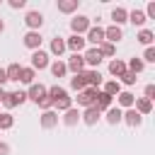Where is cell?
Returning a JSON list of instances; mask_svg holds the SVG:
<instances>
[{"mask_svg": "<svg viewBox=\"0 0 155 155\" xmlns=\"http://www.w3.org/2000/svg\"><path fill=\"white\" fill-rule=\"evenodd\" d=\"M116 102H119V109H133L136 94H131V92H119V94H116Z\"/></svg>", "mask_w": 155, "mask_h": 155, "instance_id": "20", "label": "cell"}, {"mask_svg": "<svg viewBox=\"0 0 155 155\" xmlns=\"http://www.w3.org/2000/svg\"><path fill=\"white\" fill-rule=\"evenodd\" d=\"M94 97H97V90H92V87H85L82 92H78V104H80L82 109H87V107H94Z\"/></svg>", "mask_w": 155, "mask_h": 155, "instance_id": "7", "label": "cell"}, {"mask_svg": "<svg viewBox=\"0 0 155 155\" xmlns=\"http://www.w3.org/2000/svg\"><path fill=\"white\" fill-rule=\"evenodd\" d=\"M51 53L61 58V56L65 53V39H61V36H56V39H51Z\"/></svg>", "mask_w": 155, "mask_h": 155, "instance_id": "29", "label": "cell"}, {"mask_svg": "<svg viewBox=\"0 0 155 155\" xmlns=\"http://www.w3.org/2000/svg\"><path fill=\"white\" fill-rule=\"evenodd\" d=\"M2 31H5V19L0 17V34H2Z\"/></svg>", "mask_w": 155, "mask_h": 155, "instance_id": "44", "label": "cell"}, {"mask_svg": "<svg viewBox=\"0 0 155 155\" xmlns=\"http://www.w3.org/2000/svg\"><path fill=\"white\" fill-rule=\"evenodd\" d=\"M24 102H27V92H22V90L5 92V97H2V104H5L7 109H15V107H19V104H24Z\"/></svg>", "mask_w": 155, "mask_h": 155, "instance_id": "2", "label": "cell"}, {"mask_svg": "<svg viewBox=\"0 0 155 155\" xmlns=\"http://www.w3.org/2000/svg\"><path fill=\"white\" fill-rule=\"evenodd\" d=\"M46 94H48V99L53 102V104H58L61 99H65L68 97V92L61 87V85H53V87H46Z\"/></svg>", "mask_w": 155, "mask_h": 155, "instance_id": "18", "label": "cell"}, {"mask_svg": "<svg viewBox=\"0 0 155 155\" xmlns=\"http://www.w3.org/2000/svg\"><path fill=\"white\" fill-rule=\"evenodd\" d=\"M70 87H73L75 92H82V90L87 87V82H85V75H82V73L73 75V78H70Z\"/></svg>", "mask_w": 155, "mask_h": 155, "instance_id": "34", "label": "cell"}, {"mask_svg": "<svg viewBox=\"0 0 155 155\" xmlns=\"http://www.w3.org/2000/svg\"><path fill=\"white\" fill-rule=\"evenodd\" d=\"M121 114H124V109H119V107H109L104 119H107L109 126H116V124H121Z\"/></svg>", "mask_w": 155, "mask_h": 155, "instance_id": "23", "label": "cell"}, {"mask_svg": "<svg viewBox=\"0 0 155 155\" xmlns=\"http://www.w3.org/2000/svg\"><path fill=\"white\" fill-rule=\"evenodd\" d=\"M7 5H10L12 10H22V7H27V0H10Z\"/></svg>", "mask_w": 155, "mask_h": 155, "instance_id": "40", "label": "cell"}, {"mask_svg": "<svg viewBox=\"0 0 155 155\" xmlns=\"http://www.w3.org/2000/svg\"><path fill=\"white\" fill-rule=\"evenodd\" d=\"M121 39H124L121 27H114V24H111V27H107V29H104V41H109V44H114V46H116Z\"/></svg>", "mask_w": 155, "mask_h": 155, "instance_id": "14", "label": "cell"}, {"mask_svg": "<svg viewBox=\"0 0 155 155\" xmlns=\"http://www.w3.org/2000/svg\"><path fill=\"white\" fill-rule=\"evenodd\" d=\"M39 124H41V128H53V126H58V111H53V109L44 111V114L39 116Z\"/></svg>", "mask_w": 155, "mask_h": 155, "instance_id": "13", "label": "cell"}, {"mask_svg": "<svg viewBox=\"0 0 155 155\" xmlns=\"http://www.w3.org/2000/svg\"><path fill=\"white\" fill-rule=\"evenodd\" d=\"M111 99H114V97H109V94H104L102 90H97V97H94V107H97L99 111H107V109L111 107Z\"/></svg>", "mask_w": 155, "mask_h": 155, "instance_id": "21", "label": "cell"}, {"mask_svg": "<svg viewBox=\"0 0 155 155\" xmlns=\"http://www.w3.org/2000/svg\"><path fill=\"white\" fill-rule=\"evenodd\" d=\"M65 68H68V73H73V75L82 73V70H85V61H82V56H80V53H73V56L68 58Z\"/></svg>", "mask_w": 155, "mask_h": 155, "instance_id": "11", "label": "cell"}, {"mask_svg": "<svg viewBox=\"0 0 155 155\" xmlns=\"http://www.w3.org/2000/svg\"><path fill=\"white\" fill-rule=\"evenodd\" d=\"M90 27H92V22H90V17H85V15H75V17L70 19V29H73V34H78V36L87 34Z\"/></svg>", "mask_w": 155, "mask_h": 155, "instance_id": "1", "label": "cell"}, {"mask_svg": "<svg viewBox=\"0 0 155 155\" xmlns=\"http://www.w3.org/2000/svg\"><path fill=\"white\" fill-rule=\"evenodd\" d=\"M61 121H63L65 126H75V124L80 121V111H78L75 107H70L68 111H63V116H61Z\"/></svg>", "mask_w": 155, "mask_h": 155, "instance_id": "24", "label": "cell"}, {"mask_svg": "<svg viewBox=\"0 0 155 155\" xmlns=\"http://www.w3.org/2000/svg\"><path fill=\"white\" fill-rule=\"evenodd\" d=\"M51 73H53V78H63L68 73V68H65L63 61H56V63H51Z\"/></svg>", "mask_w": 155, "mask_h": 155, "instance_id": "36", "label": "cell"}, {"mask_svg": "<svg viewBox=\"0 0 155 155\" xmlns=\"http://www.w3.org/2000/svg\"><path fill=\"white\" fill-rule=\"evenodd\" d=\"M133 109H136L140 116H145V114H150V111H153V102H150V99H145V97H138V99L133 102Z\"/></svg>", "mask_w": 155, "mask_h": 155, "instance_id": "22", "label": "cell"}, {"mask_svg": "<svg viewBox=\"0 0 155 155\" xmlns=\"http://www.w3.org/2000/svg\"><path fill=\"white\" fill-rule=\"evenodd\" d=\"M82 75H85V82H87V87H92V90H99V85H102V73H99V70H82Z\"/></svg>", "mask_w": 155, "mask_h": 155, "instance_id": "15", "label": "cell"}, {"mask_svg": "<svg viewBox=\"0 0 155 155\" xmlns=\"http://www.w3.org/2000/svg\"><path fill=\"white\" fill-rule=\"evenodd\" d=\"M46 97H48V94H46V87H44L41 82H34V85H29V90H27V99H31L34 104H41Z\"/></svg>", "mask_w": 155, "mask_h": 155, "instance_id": "4", "label": "cell"}, {"mask_svg": "<svg viewBox=\"0 0 155 155\" xmlns=\"http://www.w3.org/2000/svg\"><path fill=\"white\" fill-rule=\"evenodd\" d=\"M22 41H24V46H27L29 51H39V48H41V41H44V39H41V34H39V31H27Z\"/></svg>", "mask_w": 155, "mask_h": 155, "instance_id": "9", "label": "cell"}, {"mask_svg": "<svg viewBox=\"0 0 155 155\" xmlns=\"http://www.w3.org/2000/svg\"><path fill=\"white\" fill-rule=\"evenodd\" d=\"M145 99H155V85H145Z\"/></svg>", "mask_w": 155, "mask_h": 155, "instance_id": "41", "label": "cell"}, {"mask_svg": "<svg viewBox=\"0 0 155 155\" xmlns=\"http://www.w3.org/2000/svg\"><path fill=\"white\" fill-rule=\"evenodd\" d=\"M7 82V75H5V68H0V87Z\"/></svg>", "mask_w": 155, "mask_h": 155, "instance_id": "43", "label": "cell"}, {"mask_svg": "<svg viewBox=\"0 0 155 155\" xmlns=\"http://www.w3.org/2000/svg\"><path fill=\"white\" fill-rule=\"evenodd\" d=\"M143 68H145V63H143L140 58H131V61L126 63V70H128V73H133V75L143 73Z\"/></svg>", "mask_w": 155, "mask_h": 155, "instance_id": "32", "label": "cell"}, {"mask_svg": "<svg viewBox=\"0 0 155 155\" xmlns=\"http://www.w3.org/2000/svg\"><path fill=\"white\" fill-rule=\"evenodd\" d=\"M34 78H36V70H31L29 65L22 68V73H19V82H24V85H34Z\"/></svg>", "mask_w": 155, "mask_h": 155, "instance_id": "33", "label": "cell"}, {"mask_svg": "<svg viewBox=\"0 0 155 155\" xmlns=\"http://www.w3.org/2000/svg\"><path fill=\"white\" fill-rule=\"evenodd\" d=\"M31 70H44V68H48V53L46 51H31V65H29Z\"/></svg>", "mask_w": 155, "mask_h": 155, "instance_id": "6", "label": "cell"}, {"mask_svg": "<svg viewBox=\"0 0 155 155\" xmlns=\"http://www.w3.org/2000/svg\"><path fill=\"white\" fill-rule=\"evenodd\" d=\"M143 12H145V19H155V0H150Z\"/></svg>", "mask_w": 155, "mask_h": 155, "instance_id": "39", "label": "cell"}, {"mask_svg": "<svg viewBox=\"0 0 155 155\" xmlns=\"http://www.w3.org/2000/svg\"><path fill=\"white\" fill-rule=\"evenodd\" d=\"M0 104H2V102H0Z\"/></svg>", "mask_w": 155, "mask_h": 155, "instance_id": "47", "label": "cell"}, {"mask_svg": "<svg viewBox=\"0 0 155 155\" xmlns=\"http://www.w3.org/2000/svg\"><path fill=\"white\" fill-rule=\"evenodd\" d=\"M140 61H143V63H155V48H153V46H148Z\"/></svg>", "mask_w": 155, "mask_h": 155, "instance_id": "37", "label": "cell"}, {"mask_svg": "<svg viewBox=\"0 0 155 155\" xmlns=\"http://www.w3.org/2000/svg\"><path fill=\"white\" fill-rule=\"evenodd\" d=\"M99 119H102V111H99L97 107H87V109L80 111V121H82L85 126H94Z\"/></svg>", "mask_w": 155, "mask_h": 155, "instance_id": "5", "label": "cell"}, {"mask_svg": "<svg viewBox=\"0 0 155 155\" xmlns=\"http://www.w3.org/2000/svg\"><path fill=\"white\" fill-rule=\"evenodd\" d=\"M24 24L29 27V31H39L41 24H44V15H41L39 10H29V12L24 15Z\"/></svg>", "mask_w": 155, "mask_h": 155, "instance_id": "3", "label": "cell"}, {"mask_svg": "<svg viewBox=\"0 0 155 155\" xmlns=\"http://www.w3.org/2000/svg\"><path fill=\"white\" fill-rule=\"evenodd\" d=\"M85 41H90V44H104V29L102 27H90L87 29V36H85Z\"/></svg>", "mask_w": 155, "mask_h": 155, "instance_id": "16", "label": "cell"}, {"mask_svg": "<svg viewBox=\"0 0 155 155\" xmlns=\"http://www.w3.org/2000/svg\"><path fill=\"white\" fill-rule=\"evenodd\" d=\"M153 39H155V34H153L150 29H140V31L136 34V41H138V44H143L145 48H148V46H153Z\"/></svg>", "mask_w": 155, "mask_h": 155, "instance_id": "27", "label": "cell"}, {"mask_svg": "<svg viewBox=\"0 0 155 155\" xmlns=\"http://www.w3.org/2000/svg\"><path fill=\"white\" fill-rule=\"evenodd\" d=\"M102 92L109 94V97H116V94L121 92V82H119V80H107L104 87H102Z\"/></svg>", "mask_w": 155, "mask_h": 155, "instance_id": "28", "label": "cell"}, {"mask_svg": "<svg viewBox=\"0 0 155 155\" xmlns=\"http://www.w3.org/2000/svg\"><path fill=\"white\" fill-rule=\"evenodd\" d=\"M97 51H99V56H102V58H111V56L116 53V46H114V44H109V41H104V44H99V46H97Z\"/></svg>", "mask_w": 155, "mask_h": 155, "instance_id": "31", "label": "cell"}, {"mask_svg": "<svg viewBox=\"0 0 155 155\" xmlns=\"http://www.w3.org/2000/svg\"><path fill=\"white\" fill-rule=\"evenodd\" d=\"M85 36H78V34H70L68 39H65V48L68 51H73V53H80L82 48H85Z\"/></svg>", "mask_w": 155, "mask_h": 155, "instance_id": "10", "label": "cell"}, {"mask_svg": "<svg viewBox=\"0 0 155 155\" xmlns=\"http://www.w3.org/2000/svg\"><path fill=\"white\" fill-rule=\"evenodd\" d=\"M0 155H10V145L0 140Z\"/></svg>", "mask_w": 155, "mask_h": 155, "instance_id": "42", "label": "cell"}, {"mask_svg": "<svg viewBox=\"0 0 155 155\" xmlns=\"http://www.w3.org/2000/svg\"><path fill=\"white\" fill-rule=\"evenodd\" d=\"M19 73H22V65H19V63H10V65L5 68V75H7V80H12V82H19Z\"/></svg>", "mask_w": 155, "mask_h": 155, "instance_id": "30", "label": "cell"}, {"mask_svg": "<svg viewBox=\"0 0 155 155\" xmlns=\"http://www.w3.org/2000/svg\"><path fill=\"white\" fill-rule=\"evenodd\" d=\"M0 2H2V0H0Z\"/></svg>", "mask_w": 155, "mask_h": 155, "instance_id": "46", "label": "cell"}, {"mask_svg": "<svg viewBox=\"0 0 155 155\" xmlns=\"http://www.w3.org/2000/svg\"><path fill=\"white\" fill-rule=\"evenodd\" d=\"M56 7H58V12H63V15H73V12L80 7V0H58Z\"/></svg>", "mask_w": 155, "mask_h": 155, "instance_id": "17", "label": "cell"}, {"mask_svg": "<svg viewBox=\"0 0 155 155\" xmlns=\"http://www.w3.org/2000/svg\"><path fill=\"white\" fill-rule=\"evenodd\" d=\"M12 126H15L12 114H10V111H0V131H7V128H12Z\"/></svg>", "mask_w": 155, "mask_h": 155, "instance_id": "35", "label": "cell"}, {"mask_svg": "<svg viewBox=\"0 0 155 155\" xmlns=\"http://www.w3.org/2000/svg\"><path fill=\"white\" fill-rule=\"evenodd\" d=\"M124 73H126V63H124V61H119V58L109 61V75H114V78H121Z\"/></svg>", "mask_w": 155, "mask_h": 155, "instance_id": "25", "label": "cell"}, {"mask_svg": "<svg viewBox=\"0 0 155 155\" xmlns=\"http://www.w3.org/2000/svg\"><path fill=\"white\" fill-rule=\"evenodd\" d=\"M2 97H5V90H2V87H0V102H2Z\"/></svg>", "mask_w": 155, "mask_h": 155, "instance_id": "45", "label": "cell"}, {"mask_svg": "<svg viewBox=\"0 0 155 155\" xmlns=\"http://www.w3.org/2000/svg\"><path fill=\"white\" fill-rule=\"evenodd\" d=\"M82 61H85V65H90V70H97V65L102 63V56H99L97 46H94V48H87V51L82 53Z\"/></svg>", "mask_w": 155, "mask_h": 155, "instance_id": "8", "label": "cell"}, {"mask_svg": "<svg viewBox=\"0 0 155 155\" xmlns=\"http://www.w3.org/2000/svg\"><path fill=\"white\" fill-rule=\"evenodd\" d=\"M111 19H114V27H121L128 22V10L126 7H114L111 10Z\"/></svg>", "mask_w": 155, "mask_h": 155, "instance_id": "19", "label": "cell"}, {"mask_svg": "<svg viewBox=\"0 0 155 155\" xmlns=\"http://www.w3.org/2000/svg\"><path fill=\"white\" fill-rule=\"evenodd\" d=\"M136 80H138V78H136L133 73H128V70H126V73L119 78V82H124V85H136Z\"/></svg>", "mask_w": 155, "mask_h": 155, "instance_id": "38", "label": "cell"}, {"mask_svg": "<svg viewBox=\"0 0 155 155\" xmlns=\"http://www.w3.org/2000/svg\"><path fill=\"white\" fill-rule=\"evenodd\" d=\"M121 121H124V124H128L131 128H136V126H140V124H143V116H140L136 109H124Z\"/></svg>", "mask_w": 155, "mask_h": 155, "instance_id": "12", "label": "cell"}, {"mask_svg": "<svg viewBox=\"0 0 155 155\" xmlns=\"http://www.w3.org/2000/svg\"><path fill=\"white\" fill-rule=\"evenodd\" d=\"M128 22H131L133 27H143L148 19H145V12H143V10H131V12H128Z\"/></svg>", "mask_w": 155, "mask_h": 155, "instance_id": "26", "label": "cell"}]
</instances>
